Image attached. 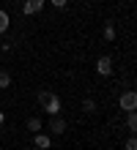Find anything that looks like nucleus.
<instances>
[{
  "label": "nucleus",
  "instance_id": "nucleus-15",
  "mask_svg": "<svg viewBox=\"0 0 137 150\" xmlns=\"http://www.w3.org/2000/svg\"><path fill=\"white\" fill-rule=\"evenodd\" d=\"M49 3H52L55 8H66V3H69V0H49Z\"/></svg>",
  "mask_w": 137,
  "mask_h": 150
},
{
  "label": "nucleus",
  "instance_id": "nucleus-2",
  "mask_svg": "<svg viewBox=\"0 0 137 150\" xmlns=\"http://www.w3.org/2000/svg\"><path fill=\"white\" fill-rule=\"evenodd\" d=\"M96 74L99 76H110L113 74V57H107V55H102L96 60Z\"/></svg>",
  "mask_w": 137,
  "mask_h": 150
},
{
  "label": "nucleus",
  "instance_id": "nucleus-6",
  "mask_svg": "<svg viewBox=\"0 0 137 150\" xmlns=\"http://www.w3.org/2000/svg\"><path fill=\"white\" fill-rule=\"evenodd\" d=\"M69 126H66V120L60 117V115H52V120H49V131H55V134H63Z\"/></svg>",
  "mask_w": 137,
  "mask_h": 150
},
{
  "label": "nucleus",
  "instance_id": "nucleus-12",
  "mask_svg": "<svg viewBox=\"0 0 137 150\" xmlns=\"http://www.w3.org/2000/svg\"><path fill=\"white\" fill-rule=\"evenodd\" d=\"M126 128H129V131H137V115L134 112H129V117H126Z\"/></svg>",
  "mask_w": 137,
  "mask_h": 150
},
{
  "label": "nucleus",
  "instance_id": "nucleus-16",
  "mask_svg": "<svg viewBox=\"0 0 137 150\" xmlns=\"http://www.w3.org/2000/svg\"><path fill=\"white\" fill-rule=\"evenodd\" d=\"M3 120H6V115H3V112H0V126H3Z\"/></svg>",
  "mask_w": 137,
  "mask_h": 150
},
{
  "label": "nucleus",
  "instance_id": "nucleus-9",
  "mask_svg": "<svg viewBox=\"0 0 137 150\" xmlns=\"http://www.w3.org/2000/svg\"><path fill=\"white\" fill-rule=\"evenodd\" d=\"M41 126H44V123H41V117H30V120H27V131H30V134L41 131Z\"/></svg>",
  "mask_w": 137,
  "mask_h": 150
},
{
  "label": "nucleus",
  "instance_id": "nucleus-8",
  "mask_svg": "<svg viewBox=\"0 0 137 150\" xmlns=\"http://www.w3.org/2000/svg\"><path fill=\"white\" fill-rule=\"evenodd\" d=\"M8 25H11V16H8V11H3V8H0V33H6Z\"/></svg>",
  "mask_w": 137,
  "mask_h": 150
},
{
  "label": "nucleus",
  "instance_id": "nucleus-14",
  "mask_svg": "<svg viewBox=\"0 0 137 150\" xmlns=\"http://www.w3.org/2000/svg\"><path fill=\"white\" fill-rule=\"evenodd\" d=\"M49 96H52L49 90H41V93H39V104H44V101H47V98H49Z\"/></svg>",
  "mask_w": 137,
  "mask_h": 150
},
{
  "label": "nucleus",
  "instance_id": "nucleus-1",
  "mask_svg": "<svg viewBox=\"0 0 137 150\" xmlns=\"http://www.w3.org/2000/svg\"><path fill=\"white\" fill-rule=\"evenodd\" d=\"M118 104H121V109H123V112H134V109H137V93H134V90L121 93Z\"/></svg>",
  "mask_w": 137,
  "mask_h": 150
},
{
  "label": "nucleus",
  "instance_id": "nucleus-13",
  "mask_svg": "<svg viewBox=\"0 0 137 150\" xmlns=\"http://www.w3.org/2000/svg\"><path fill=\"white\" fill-rule=\"evenodd\" d=\"M123 150H137V139L129 137V139H126V145H123Z\"/></svg>",
  "mask_w": 137,
  "mask_h": 150
},
{
  "label": "nucleus",
  "instance_id": "nucleus-5",
  "mask_svg": "<svg viewBox=\"0 0 137 150\" xmlns=\"http://www.w3.org/2000/svg\"><path fill=\"white\" fill-rule=\"evenodd\" d=\"M33 145L39 147V150H47V147L52 145V139H49V134H41V131H36V134H33Z\"/></svg>",
  "mask_w": 137,
  "mask_h": 150
},
{
  "label": "nucleus",
  "instance_id": "nucleus-3",
  "mask_svg": "<svg viewBox=\"0 0 137 150\" xmlns=\"http://www.w3.org/2000/svg\"><path fill=\"white\" fill-rule=\"evenodd\" d=\"M44 3H47V0H25V3H22V14H25V16L39 14L41 8H44Z\"/></svg>",
  "mask_w": 137,
  "mask_h": 150
},
{
  "label": "nucleus",
  "instance_id": "nucleus-4",
  "mask_svg": "<svg viewBox=\"0 0 137 150\" xmlns=\"http://www.w3.org/2000/svg\"><path fill=\"white\" fill-rule=\"evenodd\" d=\"M41 107H44V112H47V115H49V117H52V115H60V98H58V96H55V93H52V96H49V98H47V101H44V104H41Z\"/></svg>",
  "mask_w": 137,
  "mask_h": 150
},
{
  "label": "nucleus",
  "instance_id": "nucleus-7",
  "mask_svg": "<svg viewBox=\"0 0 137 150\" xmlns=\"http://www.w3.org/2000/svg\"><path fill=\"white\" fill-rule=\"evenodd\" d=\"M102 36H104V41H110V44L115 41V25H113V22H107V25H104V30H102Z\"/></svg>",
  "mask_w": 137,
  "mask_h": 150
},
{
  "label": "nucleus",
  "instance_id": "nucleus-11",
  "mask_svg": "<svg viewBox=\"0 0 137 150\" xmlns=\"http://www.w3.org/2000/svg\"><path fill=\"white\" fill-rule=\"evenodd\" d=\"M82 112H88V115L96 112V101L93 98H85V101H82Z\"/></svg>",
  "mask_w": 137,
  "mask_h": 150
},
{
  "label": "nucleus",
  "instance_id": "nucleus-10",
  "mask_svg": "<svg viewBox=\"0 0 137 150\" xmlns=\"http://www.w3.org/2000/svg\"><path fill=\"white\" fill-rule=\"evenodd\" d=\"M0 87H11V71H0Z\"/></svg>",
  "mask_w": 137,
  "mask_h": 150
}]
</instances>
